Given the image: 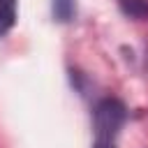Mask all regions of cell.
<instances>
[{
  "label": "cell",
  "instance_id": "cell-2",
  "mask_svg": "<svg viewBox=\"0 0 148 148\" xmlns=\"http://www.w3.org/2000/svg\"><path fill=\"white\" fill-rule=\"evenodd\" d=\"M118 7L134 21H148V0H118Z\"/></svg>",
  "mask_w": 148,
  "mask_h": 148
},
{
  "label": "cell",
  "instance_id": "cell-5",
  "mask_svg": "<svg viewBox=\"0 0 148 148\" xmlns=\"http://www.w3.org/2000/svg\"><path fill=\"white\" fill-rule=\"evenodd\" d=\"M92 148H116V141L113 139H95Z\"/></svg>",
  "mask_w": 148,
  "mask_h": 148
},
{
  "label": "cell",
  "instance_id": "cell-4",
  "mask_svg": "<svg viewBox=\"0 0 148 148\" xmlns=\"http://www.w3.org/2000/svg\"><path fill=\"white\" fill-rule=\"evenodd\" d=\"M74 14H76V2L74 0H53V16L60 23L72 21Z\"/></svg>",
  "mask_w": 148,
  "mask_h": 148
},
{
  "label": "cell",
  "instance_id": "cell-3",
  "mask_svg": "<svg viewBox=\"0 0 148 148\" xmlns=\"http://www.w3.org/2000/svg\"><path fill=\"white\" fill-rule=\"evenodd\" d=\"M16 0H0V37H5L16 23Z\"/></svg>",
  "mask_w": 148,
  "mask_h": 148
},
{
  "label": "cell",
  "instance_id": "cell-1",
  "mask_svg": "<svg viewBox=\"0 0 148 148\" xmlns=\"http://www.w3.org/2000/svg\"><path fill=\"white\" fill-rule=\"evenodd\" d=\"M127 120V109L116 97H104L95 104L92 123H95V139H116L120 127Z\"/></svg>",
  "mask_w": 148,
  "mask_h": 148
}]
</instances>
